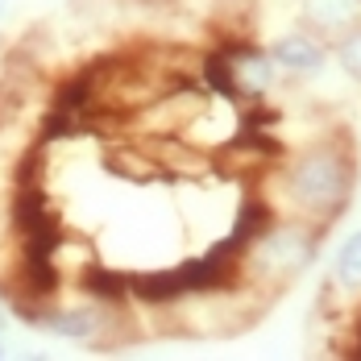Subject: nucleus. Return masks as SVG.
Here are the masks:
<instances>
[{
    "label": "nucleus",
    "mask_w": 361,
    "mask_h": 361,
    "mask_svg": "<svg viewBox=\"0 0 361 361\" xmlns=\"http://www.w3.org/2000/svg\"><path fill=\"white\" fill-rule=\"evenodd\" d=\"M274 212L303 216L320 228H332L336 220L349 212L353 191H357V149L345 133H324L312 137L299 149H283L279 166L270 171Z\"/></svg>",
    "instance_id": "1"
},
{
    "label": "nucleus",
    "mask_w": 361,
    "mask_h": 361,
    "mask_svg": "<svg viewBox=\"0 0 361 361\" xmlns=\"http://www.w3.org/2000/svg\"><path fill=\"white\" fill-rule=\"evenodd\" d=\"M324 233L320 224L303 216H287V212H274L270 224L253 237L250 245L237 257V270H241V283H250L262 295H279L283 287H290L303 270L316 266L320 245H324Z\"/></svg>",
    "instance_id": "2"
},
{
    "label": "nucleus",
    "mask_w": 361,
    "mask_h": 361,
    "mask_svg": "<svg viewBox=\"0 0 361 361\" xmlns=\"http://www.w3.org/2000/svg\"><path fill=\"white\" fill-rule=\"evenodd\" d=\"M125 312L129 307H121V303H104V299H79V303H63L59 295L37 312V328H46V332H54V336H63V341H71V345H92V349H100V345H112L116 336H121V328H125Z\"/></svg>",
    "instance_id": "3"
},
{
    "label": "nucleus",
    "mask_w": 361,
    "mask_h": 361,
    "mask_svg": "<svg viewBox=\"0 0 361 361\" xmlns=\"http://www.w3.org/2000/svg\"><path fill=\"white\" fill-rule=\"evenodd\" d=\"M228 63V75H233V92L241 104H262L279 83H283V71L279 63L270 59L266 46H257L253 37H224L216 46Z\"/></svg>",
    "instance_id": "4"
},
{
    "label": "nucleus",
    "mask_w": 361,
    "mask_h": 361,
    "mask_svg": "<svg viewBox=\"0 0 361 361\" xmlns=\"http://www.w3.org/2000/svg\"><path fill=\"white\" fill-rule=\"evenodd\" d=\"M266 50H270V59L279 63V71L290 75V79H312V75L324 71L328 59H332L328 37H320L312 25H290L283 34H274Z\"/></svg>",
    "instance_id": "5"
},
{
    "label": "nucleus",
    "mask_w": 361,
    "mask_h": 361,
    "mask_svg": "<svg viewBox=\"0 0 361 361\" xmlns=\"http://www.w3.org/2000/svg\"><path fill=\"white\" fill-rule=\"evenodd\" d=\"M353 21H361L357 0H303V25H312L328 42L341 30H349Z\"/></svg>",
    "instance_id": "6"
},
{
    "label": "nucleus",
    "mask_w": 361,
    "mask_h": 361,
    "mask_svg": "<svg viewBox=\"0 0 361 361\" xmlns=\"http://www.w3.org/2000/svg\"><path fill=\"white\" fill-rule=\"evenodd\" d=\"M328 290H332V295L361 299V228L353 233V237H345V241H341V250H336V257H332Z\"/></svg>",
    "instance_id": "7"
},
{
    "label": "nucleus",
    "mask_w": 361,
    "mask_h": 361,
    "mask_svg": "<svg viewBox=\"0 0 361 361\" xmlns=\"http://www.w3.org/2000/svg\"><path fill=\"white\" fill-rule=\"evenodd\" d=\"M332 46V59H336V67L349 75L353 83L361 87V21H353L349 30H341V34L328 42Z\"/></svg>",
    "instance_id": "8"
},
{
    "label": "nucleus",
    "mask_w": 361,
    "mask_h": 361,
    "mask_svg": "<svg viewBox=\"0 0 361 361\" xmlns=\"http://www.w3.org/2000/svg\"><path fill=\"white\" fill-rule=\"evenodd\" d=\"M8 8H13V0H0V21L8 17Z\"/></svg>",
    "instance_id": "9"
},
{
    "label": "nucleus",
    "mask_w": 361,
    "mask_h": 361,
    "mask_svg": "<svg viewBox=\"0 0 361 361\" xmlns=\"http://www.w3.org/2000/svg\"><path fill=\"white\" fill-rule=\"evenodd\" d=\"M0 328H4V312H0Z\"/></svg>",
    "instance_id": "10"
},
{
    "label": "nucleus",
    "mask_w": 361,
    "mask_h": 361,
    "mask_svg": "<svg viewBox=\"0 0 361 361\" xmlns=\"http://www.w3.org/2000/svg\"><path fill=\"white\" fill-rule=\"evenodd\" d=\"M0 357H4V345H0Z\"/></svg>",
    "instance_id": "11"
}]
</instances>
